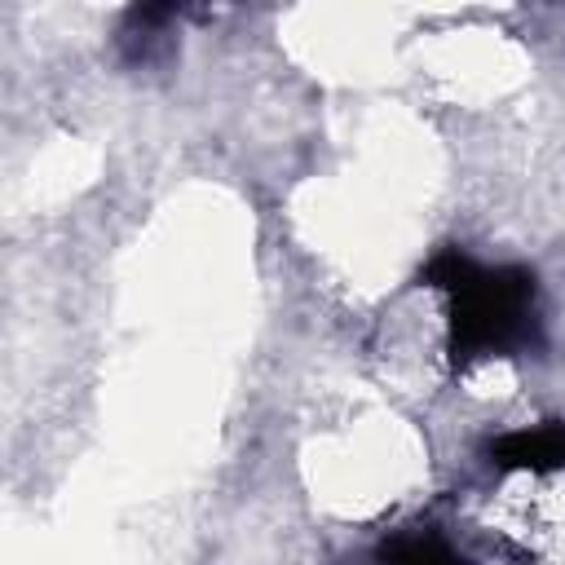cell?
I'll use <instances>...</instances> for the list:
<instances>
[{"label":"cell","instance_id":"1","mask_svg":"<svg viewBox=\"0 0 565 565\" xmlns=\"http://www.w3.org/2000/svg\"><path fill=\"white\" fill-rule=\"evenodd\" d=\"M424 282L450 296V358H508L539 340V282L521 265H477L459 247H441L424 265Z\"/></svg>","mask_w":565,"mask_h":565},{"label":"cell","instance_id":"2","mask_svg":"<svg viewBox=\"0 0 565 565\" xmlns=\"http://www.w3.org/2000/svg\"><path fill=\"white\" fill-rule=\"evenodd\" d=\"M490 459H494L499 468L556 472V468H565V424H539V428L503 433V437L490 446Z\"/></svg>","mask_w":565,"mask_h":565},{"label":"cell","instance_id":"3","mask_svg":"<svg viewBox=\"0 0 565 565\" xmlns=\"http://www.w3.org/2000/svg\"><path fill=\"white\" fill-rule=\"evenodd\" d=\"M380 565H472L433 530H402L380 543Z\"/></svg>","mask_w":565,"mask_h":565}]
</instances>
